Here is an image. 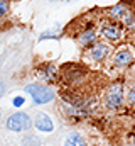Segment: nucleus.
<instances>
[{
  "label": "nucleus",
  "mask_w": 135,
  "mask_h": 146,
  "mask_svg": "<svg viewBox=\"0 0 135 146\" xmlns=\"http://www.w3.org/2000/svg\"><path fill=\"white\" fill-rule=\"evenodd\" d=\"M101 107L110 114H118L125 107V82L115 80L108 83L101 95Z\"/></svg>",
  "instance_id": "f257e3e1"
},
{
  "label": "nucleus",
  "mask_w": 135,
  "mask_h": 146,
  "mask_svg": "<svg viewBox=\"0 0 135 146\" xmlns=\"http://www.w3.org/2000/svg\"><path fill=\"white\" fill-rule=\"evenodd\" d=\"M88 78V70L78 63H66L59 68V82L68 88H79Z\"/></svg>",
  "instance_id": "f03ea898"
},
{
  "label": "nucleus",
  "mask_w": 135,
  "mask_h": 146,
  "mask_svg": "<svg viewBox=\"0 0 135 146\" xmlns=\"http://www.w3.org/2000/svg\"><path fill=\"white\" fill-rule=\"evenodd\" d=\"M24 90L32 97L34 104H37V106L51 104V102L56 99L54 88L49 87V85H44V83H29V85H26Z\"/></svg>",
  "instance_id": "7ed1b4c3"
},
{
  "label": "nucleus",
  "mask_w": 135,
  "mask_h": 146,
  "mask_svg": "<svg viewBox=\"0 0 135 146\" xmlns=\"http://www.w3.org/2000/svg\"><path fill=\"white\" fill-rule=\"evenodd\" d=\"M96 29H100L101 37L106 39L108 42H120V41L123 39V33H125L122 22L111 21V19H108V17H105V19L101 21L100 26H98Z\"/></svg>",
  "instance_id": "20e7f679"
},
{
  "label": "nucleus",
  "mask_w": 135,
  "mask_h": 146,
  "mask_svg": "<svg viewBox=\"0 0 135 146\" xmlns=\"http://www.w3.org/2000/svg\"><path fill=\"white\" fill-rule=\"evenodd\" d=\"M113 53V48L111 44L108 42H103V41H96L93 46H90L88 49H85V60L91 61V63H103L106 61Z\"/></svg>",
  "instance_id": "39448f33"
},
{
  "label": "nucleus",
  "mask_w": 135,
  "mask_h": 146,
  "mask_svg": "<svg viewBox=\"0 0 135 146\" xmlns=\"http://www.w3.org/2000/svg\"><path fill=\"white\" fill-rule=\"evenodd\" d=\"M5 127L9 131H14V133H24V131H29L32 127V119L26 112H14L12 115L7 117Z\"/></svg>",
  "instance_id": "423d86ee"
},
{
  "label": "nucleus",
  "mask_w": 135,
  "mask_h": 146,
  "mask_svg": "<svg viewBox=\"0 0 135 146\" xmlns=\"http://www.w3.org/2000/svg\"><path fill=\"white\" fill-rule=\"evenodd\" d=\"M35 75L44 85L59 83V68L52 63H41L35 68Z\"/></svg>",
  "instance_id": "0eeeda50"
},
{
  "label": "nucleus",
  "mask_w": 135,
  "mask_h": 146,
  "mask_svg": "<svg viewBox=\"0 0 135 146\" xmlns=\"http://www.w3.org/2000/svg\"><path fill=\"white\" fill-rule=\"evenodd\" d=\"M135 56L128 48H118L117 51L111 53V66L118 70H127L132 66Z\"/></svg>",
  "instance_id": "6e6552de"
},
{
  "label": "nucleus",
  "mask_w": 135,
  "mask_h": 146,
  "mask_svg": "<svg viewBox=\"0 0 135 146\" xmlns=\"http://www.w3.org/2000/svg\"><path fill=\"white\" fill-rule=\"evenodd\" d=\"M98 41V31H96V26L95 24H86L76 36V42L81 49H88L90 46H93L95 42Z\"/></svg>",
  "instance_id": "1a4fd4ad"
},
{
  "label": "nucleus",
  "mask_w": 135,
  "mask_h": 146,
  "mask_svg": "<svg viewBox=\"0 0 135 146\" xmlns=\"http://www.w3.org/2000/svg\"><path fill=\"white\" fill-rule=\"evenodd\" d=\"M132 2L130 0H122V2H117L115 5L108 7L106 9V17L111 19V21H117V22H122L125 19V15L132 10Z\"/></svg>",
  "instance_id": "9d476101"
},
{
  "label": "nucleus",
  "mask_w": 135,
  "mask_h": 146,
  "mask_svg": "<svg viewBox=\"0 0 135 146\" xmlns=\"http://www.w3.org/2000/svg\"><path fill=\"white\" fill-rule=\"evenodd\" d=\"M32 126H35V129L41 131V133H52L54 131L52 119L47 114H44V112H37L35 114V117L32 121Z\"/></svg>",
  "instance_id": "9b49d317"
},
{
  "label": "nucleus",
  "mask_w": 135,
  "mask_h": 146,
  "mask_svg": "<svg viewBox=\"0 0 135 146\" xmlns=\"http://www.w3.org/2000/svg\"><path fill=\"white\" fill-rule=\"evenodd\" d=\"M64 146H86V139L83 138L81 133L78 131H71L64 139Z\"/></svg>",
  "instance_id": "f8f14e48"
},
{
  "label": "nucleus",
  "mask_w": 135,
  "mask_h": 146,
  "mask_svg": "<svg viewBox=\"0 0 135 146\" xmlns=\"http://www.w3.org/2000/svg\"><path fill=\"white\" fill-rule=\"evenodd\" d=\"M122 26H123L125 31L135 33V9H132V10L125 15V19L122 21Z\"/></svg>",
  "instance_id": "ddd939ff"
},
{
  "label": "nucleus",
  "mask_w": 135,
  "mask_h": 146,
  "mask_svg": "<svg viewBox=\"0 0 135 146\" xmlns=\"http://www.w3.org/2000/svg\"><path fill=\"white\" fill-rule=\"evenodd\" d=\"M125 106L128 109H135V82L128 87V90L125 92Z\"/></svg>",
  "instance_id": "4468645a"
},
{
  "label": "nucleus",
  "mask_w": 135,
  "mask_h": 146,
  "mask_svg": "<svg viewBox=\"0 0 135 146\" xmlns=\"http://www.w3.org/2000/svg\"><path fill=\"white\" fill-rule=\"evenodd\" d=\"M10 14V2L9 0H0V19L9 17Z\"/></svg>",
  "instance_id": "2eb2a0df"
},
{
  "label": "nucleus",
  "mask_w": 135,
  "mask_h": 146,
  "mask_svg": "<svg viewBox=\"0 0 135 146\" xmlns=\"http://www.w3.org/2000/svg\"><path fill=\"white\" fill-rule=\"evenodd\" d=\"M58 29H51V31H46V33H42L41 37H39V41H44V39H58L59 34L56 33Z\"/></svg>",
  "instance_id": "dca6fc26"
},
{
  "label": "nucleus",
  "mask_w": 135,
  "mask_h": 146,
  "mask_svg": "<svg viewBox=\"0 0 135 146\" xmlns=\"http://www.w3.org/2000/svg\"><path fill=\"white\" fill-rule=\"evenodd\" d=\"M26 104V99L24 97H14V100H12V106L14 107H22Z\"/></svg>",
  "instance_id": "f3484780"
},
{
  "label": "nucleus",
  "mask_w": 135,
  "mask_h": 146,
  "mask_svg": "<svg viewBox=\"0 0 135 146\" xmlns=\"http://www.w3.org/2000/svg\"><path fill=\"white\" fill-rule=\"evenodd\" d=\"M5 27H7V24L3 22V19H0V33H2V31H3Z\"/></svg>",
  "instance_id": "a211bd4d"
},
{
  "label": "nucleus",
  "mask_w": 135,
  "mask_h": 146,
  "mask_svg": "<svg viewBox=\"0 0 135 146\" xmlns=\"http://www.w3.org/2000/svg\"><path fill=\"white\" fill-rule=\"evenodd\" d=\"M3 92H5V85L0 82V99H2V95H3Z\"/></svg>",
  "instance_id": "6ab92c4d"
},
{
  "label": "nucleus",
  "mask_w": 135,
  "mask_h": 146,
  "mask_svg": "<svg viewBox=\"0 0 135 146\" xmlns=\"http://www.w3.org/2000/svg\"><path fill=\"white\" fill-rule=\"evenodd\" d=\"M130 143L135 146V134H132V136H130Z\"/></svg>",
  "instance_id": "aec40b11"
},
{
  "label": "nucleus",
  "mask_w": 135,
  "mask_h": 146,
  "mask_svg": "<svg viewBox=\"0 0 135 146\" xmlns=\"http://www.w3.org/2000/svg\"><path fill=\"white\" fill-rule=\"evenodd\" d=\"M132 70H135V60H134V63H132V66H130Z\"/></svg>",
  "instance_id": "412c9836"
},
{
  "label": "nucleus",
  "mask_w": 135,
  "mask_h": 146,
  "mask_svg": "<svg viewBox=\"0 0 135 146\" xmlns=\"http://www.w3.org/2000/svg\"><path fill=\"white\" fill-rule=\"evenodd\" d=\"M0 119H2V112H0Z\"/></svg>",
  "instance_id": "4be33fe9"
},
{
  "label": "nucleus",
  "mask_w": 135,
  "mask_h": 146,
  "mask_svg": "<svg viewBox=\"0 0 135 146\" xmlns=\"http://www.w3.org/2000/svg\"><path fill=\"white\" fill-rule=\"evenodd\" d=\"M66 2H73V0H66Z\"/></svg>",
  "instance_id": "5701e85b"
}]
</instances>
